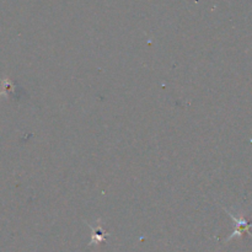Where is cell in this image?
I'll return each mask as SVG.
<instances>
[{
	"instance_id": "6da1fadb",
	"label": "cell",
	"mask_w": 252,
	"mask_h": 252,
	"mask_svg": "<svg viewBox=\"0 0 252 252\" xmlns=\"http://www.w3.org/2000/svg\"><path fill=\"white\" fill-rule=\"evenodd\" d=\"M224 211L226 212V213L229 214V216L231 217V219L234 220V223H235V230H234V233L231 234L230 236H229L228 239H226V241L231 240V239H234L235 236H241L244 233H249L250 234V228L252 226V224L249 223L248 220H246L245 218H243V217H240V218H238L236 216H234L231 212H229L228 209L224 208Z\"/></svg>"
},
{
	"instance_id": "7a4b0ae2",
	"label": "cell",
	"mask_w": 252,
	"mask_h": 252,
	"mask_svg": "<svg viewBox=\"0 0 252 252\" xmlns=\"http://www.w3.org/2000/svg\"><path fill=\"white\" fill-rule=\"evenodd\" d=\"M90 228L93 229V240H91V244H95V243H101V241L105 240L106 238V234L103 233V231H101V228L100 226H97V228H93V226L90 225Z\"/></svg>"
}]
</instances>
